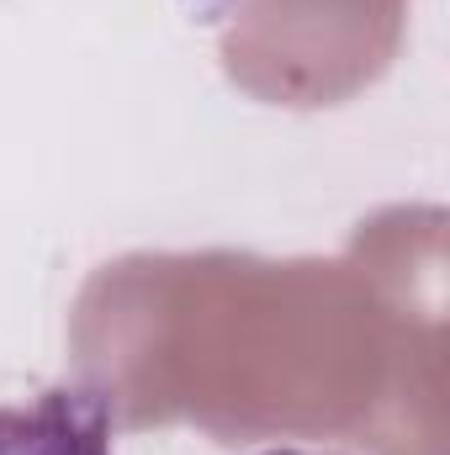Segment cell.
I'll use <instances>...</instances> for the list:
<instances>
[{"label": "cell", "mask_w": 450, "mask_h": 455, "mask_svg": "<svg viewBox=\"0 0 450 455\" xmlns=\"http://www.w3.org/2000/svg\"><path fill=\"white\" fill-rule=\"evenodd\" d=\"M0 455H112L107 403L75 387L0 403Z\"/></svg>", "instance_id": "1"}, {"label": "cell", "mask_w": 450, "mask_h": 455, "mask_svg": "<svg viewBox=\"0 0 450 455\" xmlns=\"http://www.w3.org/2000/svg\"><path fill=\"white\" fill-rule=\"evenodd\" d=\"M265 455H308V451H265Z\"/></svg>", "instance_id": "2"}]
</instances>
